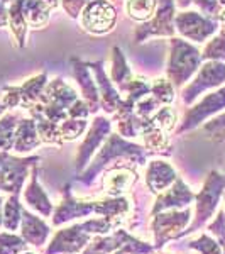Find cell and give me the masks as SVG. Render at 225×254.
Masks as SVG:
<instances>
[{
	"label": "cell",
	"instance_id": "6da1fadb",
	"mask_svg": "<svg viewBox=\"0 0 225 254\" xmlns=\"http://www.w3.org/2000/svg\"><path fill=\"white\" fill-rule=\"evenodd\" d=\"M113 227L117 225L102 217V219H90L83 224L63 229L53 237L46 249V254H76L87 248L90 237L93 234H105Z\"/></svg>",
	"mask_w": 225,
	"mask_h": 254
},
{
	"label": "cell",
	"instance_id": "ba28073f",
	"mask_svg": "<svg viewBox=\"0 0 225 254\" xmlns=\"http://www.w3.org/2000/svg\"><path fill=\"white\" fill-rule=\"evenodd\" d=\"M174 180V171L169 166L154 165L151 168L149 176H147V185L153 191H163V188L169 185Z\"/></svg>",
	"mask_w": 225,
	"mask_h": 254
},
{
	"label": "cell",
	"instance_id": "d6986e66",
	"mask_svg": "<svg viewBox=\"0 0 225 254\" xmlns=\"http://www.w3.org/2000/svg\"><path fill=\"white\" fill-rule=\"evenodd\" d=\"M22 254H36V253H27V251H26V253H22Z\"/></svg>",
	"mask_w": 225,
	"mask_h": 254
},
{
	"label": "cell",
	"instance_id": "44dd1931",
	"mask_svg": "<svg viewBox=\"0 0 225 254\" xmlns=\"http://www.w3.org/2000/svg\"><path fill=\"white\" fill-rule=\"evenodd\" d=\"M224 214H225V212H224Z\"/></svg>",
	"mask_w": 225,
	"mask_h": 254
},
{
	"label": "cell",
	"instance_id": "4fadbf2b",
	"mask_svg": "<svg viewBox=\"0 0 225 254\" xmlns=\"http://www.w3.org/2000/svg\"><path fill=\"white\" fill-rule=\"evenodd\" d=\"M27 249V243L22 237L2 232L0 234V254H22Z\"/></svg>",
	"mask_w": 225,
	"mask_h": 254
},
{
	"label": "cell",
	"instance_id": "7a4b0ae2",
	"mask_svg": "<svg viewBox=\"0 0 225 254\" xmlns=\"http://www.w3.org/2000/svg\"><path fill=\"white\" fill-rule=\"evenodd\" d=\"M224 188H225V176L224 175L212 173L208 176L205 188L202 190V193L196 196V217H195L193 224L183 232V236L195 232L196 229H200L208 219H210L212 214L215 212L220 196H222Z\"/></svg>",
	"mask_w": 225,
	"mask_h": 254
},
{
	"label": "cell",
	"instance_id": "ac0fdd59",
	"mask_svg": "<svg viewBox=\"0 0 225 254\" xmlns=\"http://www.w3.org/2000/svg\"><path fill=\"white\" fill-rule=\"evenodd\" d=\"M222 20H224V26H225V12H224V15H222Z\"/></svg>",
	"mask_w": 225,
	"mask_h": 254
},
{
	"label": "cell",
	"instance_id": "8fae6325",
	"mask_svg": "<svg viewBox=\"0 0 225 254\" xmlns=\"http://www.w3.org/2000/svg\"><path fill=\"white\" fill-rule=\"evenodd\" d=\"M153 251H154V246L142 243V241L136 239L127 231L122 229V244L117 249L115 254H151Z\"/></svg>",
	"mask_w": 225,
	"mask_h": 254
},
{
	"label": "cell",
	"instance_id": "277c9868",
	"mask_svg": "<svg viewBox=\"0 0 225 254\" xmlns=\"http://www.w3.org/2000/svg\"><path fill=\"white\" fill-rule=\"evenodd\" d=\"M20 234H22V239L26 241L27 244L36 246V248H41L44 243L48 241L49 234H51V229L49 225L44 222L39 217L29 214L26 208H22V219H20Z\"/></svg>",
	"mask_w": 225,
	"mask_h": 254
},
{
	"label": "cell",
	"instance_id": "ffe728a7",
	"mask_svg": "<svg viewBox=\"0 0 225 254\" xmlns=\"http://www.w3.org/2000/svg\"><path fill=\"white\" fill-rule=\"evenodd\" d=\"M163 254H166V253H163Z\"/></svg>",
	"mask_w": 225,
	"mask_h": 254
},
{
	"label": "cell",
	"instance_id": "52a82bcc",
	"mask_svg": "<svg viewBox=\"0 0 225 254\" xmlns=\"http://www.w3.org/2000/svg\"><path fill=\"white\" fill-rule=\"evenodd\" d=\"M122 244V229L115 231L113 236H102L98 234L90 241L88 246L85 248L83 254H109L112 251H117Z\"/></svg>",
	"mask_w": 225,
	"mask_h": 254
},
{
	"label": "cell",
	"instance_id": "5b68a950",
	"mask_svg": "<svg viewBox=\"0 0 225 254\" xmlns=\"http://www.w3.org/2000/svg\"><path fill=\"white\" fill-rule=\"evenodd\" d=\"M191 200H193V193L190 191V188L185 187L183 182H178L176 185L169 190V193L159 196L156 205L153 208V214H159V212L168 210V208H178V207L188 205Z\"/></svg>",
	"mask_w": 225,
	"mask_h": 254
},
{
	"label": "cell",
	"instance_id": "e0dca14e",
	"mask_svg": "<svg viewBox=\"0 0 225 254\" xmlns=\"http://www.w3.org/2000/svg\"><path fill=\"white\" fill-rule=\"evenodd\" d=\"M3 224V215H2V198H0V227Z\"/></svg>",
	"mask_w": 225,
	"mask_h": 254
},
{
	"label": "cell",
	"instance_id": "9a60e30c",
	"mask_svg": "<svg viewBox=\"0 0 225 254\" xmlns=\"http://www.w3.org/2000/svg\"><path fill=\"white\" fill-rule=\"evenodd\" d=\"M208 231L217 237V243L220 244V248H222V251L225 254V214L224 212H219L217 219L208 225Z\"/></svg>",
	"mask_w": 225,
	"mask_h": 254
},
{
	"label": "cell",
	"instance_id": "30bf717a",
	"mask_svg": "<svg viewBox=\"0 0 225 254\" xmlns=\"http://www.w3.org/2000/svg\"><path fill=\"white\" fill-rule=\"evenodd\" d=\"M134 178L129 171H117L113 175H109V178L105 176V191L112 196H120L127 188L132 185Z\"/></svg>",
	"mask_w": 225,
	"mask_h": 254
},
{
	"label": "cell",
	"instance_id": "5bb4252c",
	"mask_svg": "<svg viewBox=\"0 0 225 254\" xmlns=\"http://www.w3.org/2000/svg\"><path fill=\"white\" fill-rule=\"evenodd\" d=\"M188 248L196 249V251L202 253V254H222L220 244L207 234H202L198 239L190 241V243H188Z\"/></svg>",
	"mask_w": 225,
	"mask_h": 254
},
{
	"label": "cell",
	"instance_id": "2e32d148",
	"mask_svg": "<svg viewBox=\"0 0 225 254\" xmlns=\"http://www.w3.org/2000/svg\"><path fill=\"white\" fill-rule=\"evenodd\" d=\"M208 129H225V116L224 117H220V119H217V121H214V124L212 126H208Z\"/></svg>",
	"mask_w": 225,
	"mask_h": 254
},
{
	"label": "cell",
	"instance_id": "3957f363",
	"mask_svg": "<svg viewBox=\"0 0 225 254\" xmlns=\"http://www.w3.org/2000/svg\"><path fill=\"white\" fill-rule=\"evenodd\" d=\"M191 220V210L176 212L171 210L168 214H158L153 220V232H154V249L163 248L168 241L183 237L186 231V225Z\"/></svg>",
	"mask_w": 225,
	"mask_h": 254
},
{
	"label": "cell",
	"instance_id": "7c38bea8",
	"mask_svg": "<svg viewBox=\"0 0 225 254\" xmlns=\"http://www.w3.org/2000/svg\"><path fill=\"white\" fill-rule=\"evenodd\" d=\"M20 219H22V208H20V203L17 202V196H10L5 203V212H3V224L2 227L5 231H12L19 227Z\"/></svg>",
	"mask_w": 225,
	"mask_h": 254
},
{
	"label": "cell",
	"instance_id": "8992f818",
	"mask_svg": "<svg viewBox=\"0 0 225 254\" xmlns=\"http://www.w3.org/2000/svg\"><path fill=\"white\" fill-rule=\"evenodd\" d=\"M95 212V203H85L78 200H64L58 207L56 214L53 215V225H61L76 217H87L88 214Z\"/></svg>",
	"mask_w": 225,
	"mask_h": 254
},
{
	"label": "cell",
	"instance_id": "9c48e42d",
	"mask_svg": "<svg viewBox=\"0 0 225 254\" xmlns=\"http://www.w3.org/2000/svg\"><path fill=\"white\" fill-rule=\"evenodd\" d=\"M26 200H27V203H29L34 210H38L41 215H44V217L51 215V212H53L51 203H49L48 196L44 195V191L38 187V183H36V182H32L31 187L27 188Z\"/></svg>",
	"mask_w": 225,
	"mask_h": 254
}]
</instances>
